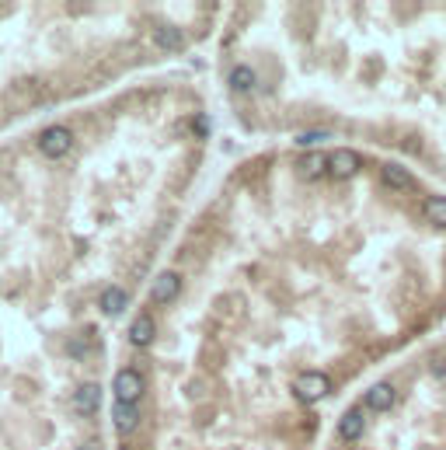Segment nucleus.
<instances>
[{
  "label": "nucleus",
  "mask_w": 446,
  "mask_h": 450,
  "mask_svg": "<svg viewBox=\"0 0 446 450\" xmlns=\"http://www.w3.org/2000/svg\"><path fill=\"white\" fill-rule=\"evenodd\" d=\"M35 147H39L42 158L60 161V158L70 154V147H74V133H70L67 126H45V129L39 133V140H35Z\"/></svg>",
  "instance_id": "1"
},
{
  "label": "nucleus",
  "mask_w": 446,
  "mask_h": 450,
  "mask_svg": "<svg viewBox=\"0 0 446 450\" xmlns=\"http://www.w3.org/2000/svg\"><path fill=\"white\" fill-rule=\"evenodd\" d=\"M293 395L300 398V402H321L331 395V377L321 373V370H307V373H300L296 380H293Z\"/></svg>",
  "instance_id": "2"
},
{
  "label": "nucleus",
  "mask_w": 446,
  "mask_h": 450,
  "mask_svg": "<svg viewBox=\"0 0 446 450\" xmlns=\"http://www.w3.org/2000/svg\"><path fill=\"white\" fill-rule=\"evenodd\" d=\"M112 391H116V402H140L143 391H147V380H143V373L136 367H122L119 373H116Z\"/></svg>",
  "instance_id": "3"
},
{
  "label": "nucleus",
  "mask_w": 446,
  "mask_h": 450,
  "mask_svg": "<svg viewBox=\"0 0 446 450\" xmlns=\"http://www.w3.org/2000/svg\"><path fill=\"white\" fill-rule=\"evenodd\" d=\"M359 168H363V158H359L356 150H349V147L328 154V175H331V178H352Z\"/></svg>",
  "instance_id": "4"
},
{
  "label": "nucleus",
  "mask_w": 446,
  "mask_h": 450,
  "mask_svg": "<svg viewBox=\"0 0 446 450\" xmlns=\"http://www.w3.org/2000/svg\"><path fill=\"white\" fill-rule=\"evenodd\" d=\"M363 433H366V409L363 405H352V409L342 412V419H338V437H342L345 444H356Z\"/></svg>",
  "instance_id": "5"
},
{
  "label": "nucleus",
  "mask_w": 446,
  "mask_h": 450,
  "mask_svg": "<svg viewBox=\"0 0 446 450\" xmlns=\"http://www.w3.org/2000/svg\"><path fill=\"white\" fill-rule=\"evenodd\" d=\"M178 293H182V276H178L174 269L157 273V280H154V287H150L154 304H174V300H178Z\"/></svg>",
  "instance_id": "6"
},
{
  "label": "nucleus",
  "mask_w": 446,
  "mask_h": 450,
  "mask_svg": "<svg viewBox=\"0 0 446 450\" xmlns=\"http://www.w3.org/2000/svg\"><path fill=\"white\" fill-rule=\"evenodd\" d=\"M394 405H398V391H394V384H391V380H377V384L366 391V409L391 412Z\"/></svg>",
  "instance_id": "7"
},
{
  "label": "nucleus",
  "mask_w": 446,
  "mask_h": 450,
  "mask_svg": "<svg viewBox=\"0 0 446 450\" xmlns=\"http://www.w3.org/2000/svg\"><path fill=\"white\" fill-rule=\"evenodd\" d=\"M112 422H116V429L122 437L136 433L140 429V402H116L112 405Z\"/></svg>",
  "instance_id": "8"
},
{
  "label": "nucleus",
  "mask_w": 446,
  "mask_h": 450,
  "mask_svg": "<svg viewBox=\"0 0 446 450\" xmlns=\"http://www.w3.org/2000/svg\"><path fill=\"white\" fill-rule=\"evenodd\" d=\"M74 409L81 412V415H94V412L101 409V384L84 380L81 388L74 391Z\"/></svg>",
  "instance_id": "9"
},
{
  "label": "nucleus",
  "mask_w": 446,
  "mask_h": 450,
  "mask_svg": "<svg viewBox=\"0 0 446 450\" xmlns=\"http://www.w3.org/2000/svg\"><path fill=\"white\" fill-rule=\"evenodd\" d=\"M293 168H296L300 178H321V175H328V154H321V150H303Z\"/></svg>",
  "instance_id": "10"
},
{
  "label": "nucleus",
  "mask_w": 446,
  "mask_h": 450,
  "mask_svg": "<svg viewBox=\"0 0 446 450\" xmlns=\"http://www.w3.org/2000/svg\"><path fill=\"white\" fill-rule=\"evenodd\" d=\"M157 339V322L143 311L140 318H133V325H129V342L136 346V349H143V346H150Z\"/></svg>",
  "instance_id": "11"
},
{
  "label": "nucleus",
  "mask_w": 446,
  "mask_h": 450,
  "mask_svg": "<svg viewBox=\"0 0 446 450\" xmlns=\"http://www.w3.org/2000/svg\"><path fill=\"white\" fill-rule=\"evenodd\" d=\"M380 182H384L387 189H398V192H408V189L415 185L411 171H408L405 164H394V161H387L380 168Z\"/></svg>",
  "instance_id": "12"
},
{
  "label": "nucleus",
  "mask_w": 446,
  "mask_h": 450,
  "mask_svg": "<svg viewBox=\"0 0 446 450\" xmlns=\"http://www.w3.org/2000/svg\"><path fill=\"white\" fill-rule=\"evenodd\" d=\"M230 91L234 94H251L255 87H258V74H255V67H247V63H238V67H230Z\"/></svg>",
  "instance_id": "13"
},
{
  "label": "nucleus",
  "mask_w": 446,
  "mask_h": 450,
  "mask_svg": "<svg viewBox=\"0 0 446 450\" xmlns=\"http://www.w3.org/2000/svg\"><path fill=\"white\" fill-rule=\"evenodd\" d=\"M98 307H101V314L116 318V314H122V311L129 307V293H126L122 287H108V290H101V297H98Z\"/></svg>",
  "instance_id": "14"
},
{
  "label": "nucleus",
  "mask_w": 446,
  "mask_h": 450,
  "mask_svg": "<svg viewBox=\"0 0 446 450\" xmlns=\"http://www.w3.org/2000/svg\"><path fill=\"white\" fill-rule=\"evenodd\" d=\"M154 39H157L161 49H171V53H178V49L185 45L182 28H174V25H157V28H154Z\"/></svg>",
  "instance_id": "15"
},
{
  "label": "nucleus",
  "mask_w": 446,
  "mask_h": 450,
  "mask_svg": "<svg viewBox=\"0 0 446 450\" xmlns=\"http://www.w3.org/2000/svg\"><path fill=\"white\" fill-rule=\"evenodd\" d=\"M425 216H429L433 227H446V196H433L425 203Z\"/></svg>",
  "instance_id": "16"
},
{
  "label": "nucleus",
  "mask_w": 446,
  "mask_h": 450,
  "mask_svg": "<svg viewBox=\"0 0 446 450\" xmlns=\"http://www.w3.org/2000/svg\"><path fill=\"white\" fill-rule=\"evenodd\" d=\"M321 140H328L325 129H321V133H303V136H300V143H321Z\"/></svg>",
  "instance_id": "17"
},
{
  "label": "nucleus",
  "mask_w": 446,
  "mask_h": 450,
  "mask_svg": "<svg viewBox=\"0 0 446 450\" xmlns=\"http://www.w3.org/2000/svg\"><path fill=\"white\" fill-rule=\"evenodd\" d=\"M77 450H101V444L98 440H84V444H77Z\"/></svg>",
  "instance_id": "18"
},
{
  "label": "nucleus",
  "mask_w": 446,
  "mask_h": 450,
  "mask_svg": "<svg viewBox=\"0 0 446 450\" xmlns=\"http://www.w3.org/2000/svg\"><path fill=\"white\" fill-rule=\"evenodd\" d=\"M0 11H4V7H0Z\"/></svg>",
  "instance_id": "19"
}]
</instances>
